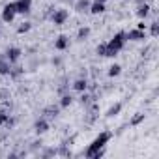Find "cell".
Returning a JSON list of instances; mask_svg holds the SVG:
<instances>
[{"label":"cell","instance_id":"cell-1","mask_svg":"<svg viewBox=\"0 0 159 159\" xmlns=\"http://www.w3.org/2000/svg\"><path fill=\"white\" fill-rule=\"evenodd\" d=\"M111 139H112V133H111V131H101V133L90 142V146L86 148L84 155H86L88 159H99V157H103V155H105V146L109 144Z\"/></svg>","mask_w":159,"mask_h":159},{"label":"cell","instance_id":"cell-2","mask_svg":"<svg viewBox=\"0 0 159 159\" xmlns=\"http://www.w3.org/2000/svg\"><path fill=\"white\" fill-rule=\"evenodd\" d=\"M125 41H127V38H125V32H116L114 34V38L109 41V43H105L107 45V58H114V56H118V52L125 47Z\"/></svg>","mask_w":159,"mask_h":159},{"label":"cell","instance_id":"cell-3","mask_svg":"<svg viewBox=\"0 0 159 159\" xmlns=\"http://www.w3.org/2000/svg\"><path fill=\"white\" fill-rule=\"evenodd\" d=\"M67 17H69L67 10L60 8V10H54V11H52V17H51V21H52V25H54V26H62V25L67 21Z\"/></svg>","mask_w":159,"mask_h":159},{"label":"cell","instance_id":"cell-4","mask_svg":"<svg viewBox=\"0 0 159 159\" xmlns=\"http://www.w3.org/2000/svg\"><path fill=\"white\" fill-rule=\"evenodd\" d=\"M15 6V11L21 13V15H28L32 11V0H17V2H13Z\"/></svg>","mask_w":159,"mask_h":159},{"label":"cell","instance_id":"cell-5","mask_svg":"<svg viewBox=\"0 0 159 159\" xmlns=\"http://www.w3.org/2000/svg\"><path fill=\"white\" fill-rule=\"evenodd\" d=\"M15 15H17V11H15L13 2L6 4V6H4V10H2V21H4V23H13Z\"/></svg>","mask_w":159,"mask_h":159},{"label":"cell","instance_id":"cell-6","mask_svg":"<svg viewBox=\"0 0 159 159\" xmlns=\"http://www.w3.org/2000/svg\"><path fill=\"white\" fill-rule=\"evenodd\" d=\"M21 54H23V51H21L19 47H10V49L4 52V56H6V60H8L10 64H15V62L21 58Z\"/></svg>","mask_w":159,"mask_h":159},{"label":"cell","instance_id":"cell-7","mask_svg":"<svg viewBox=\"0 0 159 159\" xmlns=\"http://www.w3.org/2000/svg\"><path fill=\"white\" fill-rule=\"evenodd\" d=\"M58 114H60V105H47L43 109V118H47V120H52Z\"/></svg>","mask_w":159,"mask_h":159},{"label":"cell","instance_id":"cell-8","mask_svg":"<svg viewBox=\"0 0 159 159\" xmlns=\"http://www.w3.org/2000/svg\"><path fill=\"white\" fill-rule=\"evenodd\" d=\"M34 131L38 133V135H43V133H47L49 131V120L47 118H39V120H36V124H34Z\"/></svg>","mask_w":159,"mask_h":159},{"label":"cell","instance_id":"cell-9","mask_svg":"<svg viewBox=\"0 0 159 159\" xmlns=\"http://www.w3.org/2000/svg\"><path fill=\"white\" fill-rule=\"evenodd\" d=\"M90 4H92L90 0H75V6L73 8H75L77 13H88L90 11Z\"/></svg>","mask_w":159,"mask_h":159},{"label":"cell","instance_id":"cell-10","mask_svg":"<svg viewBox=\"0 0 159 159\" xmlns=\"http://www.w3.org/2000/svg\"><path fill=\"white\" fill-rule=\"evenodd\" d=\"M125 38H127V39H131V41H144V39H146V32H144V30L135 28V30H131L129 34H125Z\"/></svg>","mask_w":159,"mask_h":159},{"label":"cell","instance_id":"cell-11","mask_svg":"<svg viewBox=\"0 0 159 159\" xmlns=\"http://www.w3.org/2000/svg\"><path fill=\"white\" fill-rule=\"evenodd\" d=\"M67 47H69V38H67V36H64V34H62V36H58V38H56V41H54V49H56V51H66Z\"/></svg>","mask_w":159,"mask_h":159},{"label":"cell","instance_id":"cell-12","mask_svg":"<svg viewBox=\"0 0 159 159\" xmlns=\"http://www.w3.org/2000/svg\"><path fill=\"white\" fill-rule=\"evenodd\" d=\"M150 4L148 2H144V4H139L137 6V17H140V19H146L148 15H150Z\"/></svg>","mask_w":159,"mask_h":159},{"label":"cell","instance_id":"cell-13","mask_svg":"<svg viewBox=\"0 0 159 159\" xmlns=\"http://www.w3.org/2000/svg\"><path fill=\"white\" fill-rule=\"evenodd\" d=\"M73 90L75 92H86L88 90V81L86 79H77V81L73 83Z\"/></svg>","mask_w":159,"mask_h":159},{"label":"cell","instance_id":"cell-14","mask_svg":"<svg viewBox=\"0 0 159 159\" xmlns=\"http://www.w3.org/2000/svg\"><path fill=\"white\" fill-rule=\"evenodd\" d=\"M105 10H107L105 4H101V2H92L88 13H92V15H99V13H105Z\"/></svg>","mask_w":159,"mask_h":159},{"label":"cell","instance_id":"cell-15","mask_svg":"<svg viewBox=\"0 0 159 159\" xmlns=\"http://www.w3.org/2000/svg\"><path fill=\"white\" fill-rule=\"evenodd\" d=\"M120 111H122V103H114V105L105 112V116H107V118H114V116L120 114Z\"/></svg>","mask_w":159,"mask_h":159},{"label":"cell","instance_id":"cell-16","mask_svg":"<svg viewBox=\"0 0 159 159\" xmlns=\"http://www.w3.org/2000/svg\"><path fill=\"white\" fill-rule=\"evenodd\" d=\"M88 36H90V26H81L77 30V39L79 41H84Z\"/></svg>","mask_w":159,"mask_h":159},{"label":"cell","instance_id":"cell-17","mask_svg":"<svg viewBox=\"0 0 159 159\" xmlns=\"http://www.w3.org/2000/svg\"><path fill=\"white\" fill-rule=\"evenodd\" d=\"M71 103H73L71 94H62V98H60V109H66V107H69Z\"/></svg>","mask_w":159,"mask_h":159},{"label":"cell","instance_id":"cell-18","mask_svg":"<svg viewBox=\"0 0 159 159\" xmlns=\"http://www.w3.org/2000/svg\"><path fill=\"white\" fill-rule=\"evenodd\" d=\"M120 73H122V66L120 64H112L109 67V77H118Z\"/></svg>","mask_w":159,"mask_h":159},{"label":"cell","instance_id":"cell-19","mask_svg":"<svg viewBox=\"0 0 159 159\" xmlns=\"http://www.w3.org/2000/svg\"><path fill=\"white\" fill-rule=\"evenodd\" d=\"M144 118H146V116H144L142 112H137V114H135V116L131 118V122H129V125H133V127H135V125H139V124H142V122H144Z\"/></svg>","mask_w":159,"mask_h":159},{"label":"cell","instance_id":"cell-20","mask_svg":"<svg viewBox=\"0 0 159 159\" xmlns=\"http://www.w3.org/2000/svg\"><path fill=\"white\" fill-rule=\"evenodd\" d=\"M23 73H25V67H21V66H13V67H11V71H10V77L17 79V77H21Z\"/></svg>","mask_w":159,"mask_h":159},{"label":"cell","instance_id":"cell-21","mask_svg":"<svg viewBox=\"0 0 159 159\" xmlns=\"http://www.w3.org/2000/svg\"><path fill=\"white\" fill-rule=\"evenodd\" d=\"M10 71H11V64L8 60H4L0 64V75H10Z\"/></svg>","mask_w":159,"mask_h":159},{"label":"cell","instance_id":"cell-22","mask_svg":"<svg viewBox=\"0 0 159 159\" xmlns=\"http://www.w3.org/2000/svg\"><path fill=\"white\" fill-rule=\"evenodd\" d=\"M30 28H32V23H21V26L17 28V34H26V32H30Z\"/></svg>","mask_w":159,"mask_h":159},{"label":"cell","instance_id":"cell-23","mask_svg":"<svg viewBox=\"0 0 159 159\" xmlns=\"http://www.w3.org/2000/svg\"><path fill=\"white\" fill-rule=\"evenodd\" d=\"M150 34H152L153 38L159 36V23H157V21H153V23L150 25Z\"/></svg>","mask_w":159,"mask_h":159},{"label":"cell","instance_id":"cell-24","mask_svg":"<svg viewBox=\"0 0 159 159\" xmlns=\"http://www.w3.org/2000/svg\"><path fill=\"white\" fill-rule=\"evenodd\" d=\"M96 52H98L99 56H105V54H107V45H105V43H99V45L96 47Z\"/></svg>","mask_w":159,"mask_h":159},{"label":"cell","instance_id":"cell-25","mask_svg":"<svg viewBox=\"0 0 159 159\" xmlns=\"http://www.w3.org/2000/svg\"><path fill=\"white\" fill-rule=\"evenodd\" d=\"M81 94H83V96H81V103H83V105H88V101H90L92 98H90L86 92H81Z\"/></svg>","mask_w":159,"mask_h":159},{"label":"cell","instance_id":"cell-26","mask_svg":"<svg viewBox=\"0 0 159 159\" xmlns=\"http://www.w3.org/2000/svg\"><path fill=\"white\" fill-rule=\"evenodd\" d=\"M6 120H8V114L0 111V125H4V124H6Z\"/></svg>","mask_w":159,"mask_h":159},{"label":"cell","instance_id":"cell-27","mask_svg":"<svg viewBox=\"0 0 159 159\" xmlns=\"http://www.w3.org/2000/svg\"><path fill=\"white\" fill-rule=\"evenodd\" d=\"M146 26H148V25L144 23V19H142V21H140V23L137 25V28H139V30H146Z\"/></svg>","mask_w":159,"mask_h":159},{"label":"cell","instance_id":"cell-28","mask_svg":"<svg viewBox=\"0 0 159 159\" xmlns=\"http://www.w3.org/2000/svg\"><path fill=\"white\" fill-rule=\"evenodd\" d=\"M4 60H6V56H4V54H0V64H2Z\"/></svg>","mask_w":159,"mask_h":159},{"label":"cell","instance_id":"cell-29","mask_svg":"<svg viewBox=\"0 0 159 159\" xmlns=\"http://www.w3.org/2000/svg\"><path fill=\"white\" fill-rule=\"evenodd\" d=\"M144 2H146V0H137V6H139V4H144Z\"/></svg>","mask_w":159,"mask_h":159},{"label":"cell","instance_id":"cell-30","mask_svg":"<svg viewBox=\"0 0 159 159\" xmlns=\"http://www.w3.org/2000/svg\"><path fill=\"white\" fill-rule=\"evenodd\" d=\"M94 2H101V4H105V2H107V0H94Z\"/></svg>","mask_w":159,"mask_h":159},{"label":"cell","instance_id":"cell-31","mask_svg":"<svg viewBox=\"0 0 159 159\" xmlns=\"http://www.w3.org/2000/svg\"><path fill=\"white\" fill-rule=\"evenodd\" d=\"M67 2H75V0H67Z\"/></svg>","mask_w":159,"mask_h":159},{"label":"cell","instance_id":"cell-32","mask_svg":"<svg viewBox=\"0 0 159 159\" xmlns=\"http://www.w3.org/2000/svg\"><path fill=\"white\" fill-rule=\"evenodd\" d=\"M0 34H2V32H0Z\"/></svg>","mask_w":159,"mask_h":159}]
</instances>
